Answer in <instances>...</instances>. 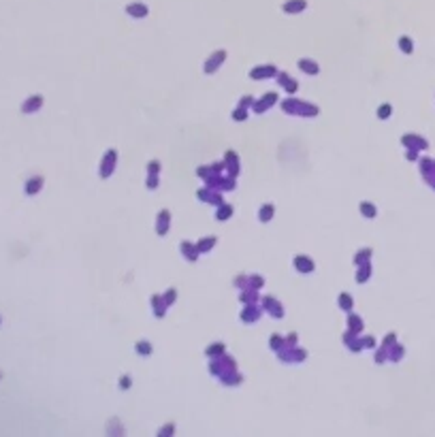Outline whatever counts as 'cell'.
Returning <instances> with one entry per match:
<instances>
[{
    "instance_id": "1",
    "label": "cell",
    "mask_w": 435,
    "mask_h": 437,
    "mask_svg": "<svg viewBox=\"0 0 435 437\" xmlns=\"http://www.w3.org/2000/svg\"><path fill=\"white\" fill-rule=\"evenodd\" d=\"M41 105H43L41 96H30V98L21 105V111H24V113H34L36 109H41Z\"/></svg>"
},
{
    "instance_id": "2",
    "label": "cell",
    "mask_w": 435,
    "mask_h": 437,
    "mask_svg": "<svg viewBox=\"0 0 435 437\" xmlns=\"http://www.w3.org/2000/svg\"><path fill=\"white\" fill-rule=\"evenodd\" d=\"M41 188H43V177H36L34 175V177H30V179L26 181V194H30V196L39 192Z\"/></svg>"
},
{
    "instance_id": "3",
    "label": "cell",
    "mask_w": 435,
    "mask_h": 437,
    "mask_svg": "<svg viewBox=\"0 0 435 437\" xmlns=\"http://www.w3.org/2000/svg\"><path fill=\"white\" fill-rule=\"evenodd\" d=\"M0 324H2V316H0Z\"/></svg>"
},
{
    "instance_id": "4",
    "label": "cell",
    "mask_w": 435,
    "mask_h": 437,
    "mask_svg": "<svg viewBox=\"0 0 435 437\" xmlns=\"http://www.w3.org/2000/svg\"><path fill=\"white\" fill-rule=\"evenodd\" d=\"M0 377H2V375H0Z\"/></svg>"
}]
</instances>
